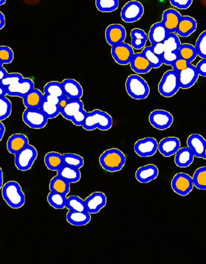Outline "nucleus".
Here are the masks:
<instances>
[{
    "mask_svg": "<svg viewBox=\"0 0 206 264\" xmlns=\"http://www.w3.org/2000/svg\"><path fill=\"white\" fill-rule=\"evenodd\" d=\"M144 7L141 3L130 1L123 6L121 11V18L127 23L139 21L144 14Z\"/></svg>",
    "mask_w": 206,
    "mask_h": 264,
    "instance_id": "obj_11",
    "label": "nucleus"
},
{
    "mask_svg": "<svg viewBox=\"0 0 206 264\" xmlns=\"http://www.w3.org/2000/svg\"><path fill=\"white\" fill-rule=\"evenodd\" d=\"M6 95H7V93H6L5 88L0 86V97H6Z\"/></svg>",
    "mask_w": 206,
    "mask_h": 264,
    "instance_id": "obj_55",
    "label": "nucleus"
},
{
    "mask_svg": "<svg viewBox=\"0 0 206 264\" xmlns=\"http://www.w3.org/2000/svg\"><path fill=\"white\" fill-rule=\"evenodd\" d=\"M163 44L164 53L161 56L162 62L164 65H172L179 58L178 52L182 45L179 36L176 33H169Z\"/></svg>",
    "mask_w": 206,
    "mask_h": 264,
    "instance_id": "obj_7",
    "label": "nucleus"
},
{
    "mask_svg": "<svg viewBox=\"0 0 206 264\" xmlns=\"http://www.w3.org/2000/svg\"><path fill=\"white\" fill-rule=\"evenodd\" d=\"M27 145H29V139L23 134H12L7 141V149L12 155H16Z\"/></svg>",
    "mask_w": 206,
    "mask_h": 264,
    "instance_id": "obj_24",
    "label": "nucleus"
},
{
    "mask_svg": "<svg viewBox=\"0 0 206 264\" xmlns=\"http://www.w3.org/2000/svg\"><path fill=\"white\" fill-rule=\"evenodd\" d=\"M12 113V102L7 97H0V122L6 120Z\"/></svg>",
    "mask_w": 206,
    "mask_h": 264,
    "instance_id": "obj_42",
    "label": "nucleus"
},
{
    "mask_svg": "<svg viewBox=\"0 0 206 264\" xmlns=\"http://www.w3.org/2000/svg\"><path fill=\"white\" fill-rule=\"evenodd\" d=\"M44 94L42 91L34 89L23 97V104L27 109H39Z\"/></svg>",
    "mask_w": 206,
    "mask_h": 264,
    "instance_id": "obj_30",
    "label": "nucleus"
},
{
    "mask_svg": "<svg viewBox=\"0 0 206 264\" xmlns=\"http://www.w3.org/2000/svg\"><path fill=\"white\" fill-rule=\"evenodd\" d=\"M64 165L80 169L83 167L84 160L82 157L73 153H65L62 155Z\"/></svg>",
    "mask_w": 206,
    "mask_h": 264,
    "instance_id": "obj_37",
    "label": "nucleus"
},
{
    "mask_svg": "<svg viewBox=\"0 0 206 264\" xmlns=\"http://www.w3.org/2000/svg\"><path fill=\"white\" fill-rule=\"evenodd\" d=\"M178 54H179L180 58L185 59L190 62L195 61L198 56L195 46L187 43L181 45Z\"/></svg>",
    "mask_w": 206,
    "mask_h": 264,
    "instance_id": "obj_36",
    "label": "nucleus"
},
{
    "mask_svg": "<svg viewBox=\"0 0 206 264\" xmlns=\"http://www.w3.org/2000/svg\"><path fill=\"white\" fill-rule=\"evenodd\" d=\"M111 55L118 64L127 65L132 60L134 55V50L129 44L122 43L112 46Z\"/></svg>",
    "mask_w": 206,
    "mask_h": 264,
    "instance_id": "obj_14",
    "label": "nucleus"
},
{
    "mask_svg": "<svg viewBox=\"0 0 206 264\" xmlns=\"http://www.w3.org/2000/svg\"><path fill=\"white\" fill-rule=\"evenodd\" d=\"M97 9L102 12H112L117 10L119 6L118 0H96Z\"/></svg>",
    "mask_w": 206,
    "mask_h": 264,
    "instance_id": "obj_40",
    "label": "nucleus"
},
{
    "mask_svg": "<svg viewBox=\"0 0 206 264\" xmlns=\"http://www.w3.org/2000/svg\"><path fill=\"white\" fill-rule=\"evenodd\" d=\"M44 97L39 109L49 119H55L60 114L58 103L62 98L56 94L50 93H43Z\"/></svg>",
    "mask_w": 206,
    "mask_h": 264,
    "instance_id": "obj_10",
    "label": "nucleus"
},
{
    "mask_svg": "<svg viewBox=\"0 0 206 264\" xmlns=\"http://www.w3.org/2000/svg\"><path fill=\"white\" fill-rule=\"evenodd\" d=\"M50 205L58 210L64 209L66 206L67 197L60 194L50 193L48 196Z\"/></svg>",
    "mask_w": 206,
    "mask_h": 264,
    "instance_id": "obj_38",
    "label": "nucleus"
},
{
    "mask_svg": "<svg viewBox=\"0 0 206 264\" xmlns=\"http://www.w3.org/2000/svg\"><path fill=\"white\" fill-rule=\"evenodd\" d=\"M57 176L68 183H76L80 180L81 173L79 169L64 165L57 171Z\"/></svg>",
    "mask_w": 206,
    "mask_h": 264,
    "instance_id": "obj_31",
    "label": "nucleus"
},
{
    "mask_svg": "<svg viewBox=\"0 0 206 264\" xmlns=\"http://www.w3.org/2000/svg\"><path fill=\"white\" fill-rule=\"evenodd\" d=\"M5 133V126L4 124L2 123V122H0V141L3 140V136H4V134Z\"/></svg>",
    "mask_w": 206,
    "mask_h": 264,
    "instance_id": "obj_54",
    "label": "nucleus"
},
{
    "mask_svg": "<svg viewBox=\"0 0 206 264\" xmlns=\"http://www.w3.org/2000/svg\"><path fill=\"white\" fill-rule=\"evenodd\" d=\"M131 37L132 40H142L145 42H147L148 40V34L145 33L144 30L139 29V28H135L131 30Z\"/></svg>",
    "mask_w": 206,
    "mask_h": 264,
    "instance_id": "obj_46",
    "label": "nucleus"
},
{
    "mask_svg": "<svg viewBox=\"0 0 206 264\" xmlns=\"http://www.w3.org/2000/svg\"><path fill=\"white\" fill-rule=\"evenodd\" d=\"M171 187L175 193L185 197L193 190L192 178L186 173H178L172 180Z\"/></svg>",
    "mask_w": 206,
    "mask_h": 264,
    "instance_id": "obj_12",
    "label": "nucleus"
},
{
    "mask_svg": "<svg viewBox=\"0 0 206 264\" xmlns=\"http://www.w3.org/2000/svg\"><path fill=\"white\" fill-rule=\"evenodd\" d=\"M194 155L188 147L180 148L175 156V163L179 168H187L192 164Z\"/></svg>",
    "mask_w": 206,
    "mask_h": 264,
    "instance_id": "obj_29",
    "label": "nucleus"
},
{
    "mask_svg": "<svg viewBox=\"0 0 206 264\" xmlns=\"http://www.w3.org/2000/svg\"><path fill=\"white\" fill-rule=\"evenodd\" d=\"M2 188L3 199L11 208L20 209L24 205L26 197L18 182L9 181Z\"/></svg>",
    "mask_w": 206,
    "mask_h": 264,
    "instance_id": "obj_3",
    "label": "nucleus"
},
{
    "mask_svg": "<svg viewBox=\"0 0 206 264\" xmlns=\"http://www.w3.org/2000/svg\"><path fill=\"white\" fill-rule=\"evenodd\" d=\"M3 186V171L1 168H0V190Z\"/></svg>",
    "mask_w": 206,
    "mask_h": 264,
    "instance_id": "obj_56",
    "label": "nucleus"
},
{
    "mask_svg": "<svg viewBox=\"0 0 206 264\" xmlns=\"http://www.w3.org/2000/svg\"><path fill=\"white\" fill-rule=\"evenodd\" d=\"M99 163L105 171L110 172L120 171L126 163V157L117 148L106 150L99 157Z\"/></svg>",
    "mask_w": 206,
    "mask_h": 264,
    "instance_id": "obj_4",
    "label": "nucleus"
},
{
    "mask_svg": "<svg viewBox=\"0 0 206 264\" xmlns=\"http://www.w3.org/2000/svg\"><path fill=\"white\" fill-rule=\"evenodd\" d=\"M3 67V64L1 62H0V68Z\"/></svg>",
    "mask_w": 206,
    "mask_h": 264,
    "instance_id": "obj_59",
    "label": "nucleus"
},
{
    "mask_svg": "<svg viewBox=\"0 0 206 264\" xmlns=\"http://www.w3.org/2000/svg\"><path fill=\"white\" fill-rule=\"evenodd\" d=\"M187 144L193 155L197 158H202L206 152V141L203 137L198 134L190 135L187 138Z\"/></svg>",
    "mask_w": 206,
    "mask_h": 264,
    "instance_id": "obj_23",
    "label": "nucleus"
},
{
    "mask_svg": "<svg viewBox=\"0 0 206 264\" xmlns=\"http://www.w3.org/2000/svg\"><path fill=\"white\" fill-rule=\"evenodd\" d=\"M67 221L74 226H84L88 224L91 221L92 216L89 212L68 211L66 216Z\"/></svg>",
    "mask_w": 206,
    "mask_h": 264,
    "instance_id": "obj_32",
    "label": "nucleus"
},
{
    "mask_svg": "<svg viewBox=\"0 0 206 264\" xmlns=\"http://www.w3.org/2000/svg\"><path fill=\"white\" fill-rule=\"evenodd\" d=\"M197 28V23L194 18L190 16H183L180 19L176 33L178 36L188 37L195 32Z\"/></svg>",
    "mask_w": 206,
    "mask_h": 264,
    "instance_id": "obj_26",
    "label": "nucleus"
},
{
    "mask_svg": "<svg viewBox=\"0 0 206 264\" xmlns=\"http://www.w3.org/2000/svg\"><path fill=\"white\" fill-rule=\"evenodd\" d=\"M206 32L205 30L199 34L195 43V48L197 55L202 59L206 58Z\"/></svg>",
    "mask_w": 206,
    "mask_h": 264,
    "instance_id": "obj_43",
    "label": "nucleus"
},
{
    "mask_svg": "<svg viewBox=\"0 0 206 264\" xmlns=\"http://www.w3.org/2000/svg\"><path fill=\"white\" fill-rule=\"evenodd\" d=\"M126 87L128 94L134 99H145L150 93L147 82L138 74H131L128 77Z\"/></svg>",
    "mask_w": 206,
    "mask_h": 264,
    "instance_id": "obj_6",
    "label": "nucleus"
},
{
    "mask_svg": "<svg viewBox=\"0 0 206 264\" xmlns=\"http://www.w3.org/2000/svg\"><path fill=\"white\" fill-rule=\"evenodd\" d=\"M202 158H203L204 160L206 159L205 152L203 154V155H202Z\"/></svg>",
    "mask_w": 206,
    "mask_h": 264,
    "instance_id": "obj_58",
    "label": "nucleus"
},
{
    "mask_svg": "<svg viewBox=\"0 0 206 264\" xmlns=\"http://www.w3.org/2000/svg\"><path fill=\"white\" fill-rule=\"evenodd\" d=\"M49 188L52 193L66 196L70 191V183L56 175L50 182Z\"/></svg>",
    "mask_w": 206,
    "mask_h": 264,
    "instance_id": "obj_33",
    "label": "nucleus"
},
{
    "mask_svg": "<svg viewBox=\"0 0 206 264\" xmlns=\"http://www.w3.org/2000/svg\"><path fill=\"white\" fill-rule=\"evenodd\" d=\"M169 34L168 31L161 22L152 25L148 35L150 43L153 44L163 43Z\"/></svg>",
    "mask_w": 206,
    "mask_h": 264,
    "instance_id": "obj_28",
    "label": "nucleus"
},
{
    "mask_svg": "<svg viewBox=\"0 0 206 264\" xmlns=\"http://www.w3.org/2000/svg\"><path fill=\"white\" fill-rule=\"evenodd\" d=\"M48 118L39 109H27L23 113L25 124L32 129H42L48 123Z\"/></svg>",
    "mask_w": 206,
    "mask_h": 264,
    "instance_id": "obj_13",
    "label": "nucleus"
},
{
    "mask_svg": "<svg viewBox=\"0 0 206 264\" xmlns=\"http://www.w3.org/2000/svg\"><path fill=\"white\" fill-rule=\"evenodd\" d=\"M177 73L173 70L165 72L158 86V90L161 96L171 97L176 95L180 90Z\"/></svg>",
    "mask_w": 206,
    "mask_h": 264,
    "instance_id": "obj_8",
    "label": "nucleus"
},
{
    "mask_svg": "<svg viewBox=\"0 0 206 264\" xmlns=\"http://www.w3.org/2000/svg\"><path fill=\"white\" fill-rule=\"evenodd\" d=\"M159 174L157 166L152 164L142 166L136 172L137 180L141 183H148L155 180Z\"/></svg>",
    "mask_w": 206,
    "mask_h": 264,
    "instance_id": "obj_25",
    "label": "nucleus"
},
{
    "mask_svg": "<svg viewBox=\"0 0 206 264\" xmlns=\"http://www.w3.org/2000/svg\"><path fill=\"white\" fill-rule=\"evenodd\" d=\"M6 2V0H0V6L5 5Z\"/></svg>",
    "mask_w": 206,
    "mask_h": 264,
    "instance_id": "obj_57",
    "label": "nucleus"
},
{
    "mask_svg": "<svg viewBox=\"0 0 206 264\" xmlns=\"http://www.w3.org/2000/svg\"><path fill=\"white\" fill-rule=\"evenodd\" d=\"M130 66L132 70L137 74H146L152 70V66L142 53L134 54Z\"/></svg>",
    "mask_w": 206,
    "mask_h": 264,
    "instance_id": "obj_27",
    "label": "nucleus"
},
{
    "mask_svg": "<svg viewBox=\"0 0 206 264\" xmlns=\"http://www.w3.org/2000/svg\"><path fill=\"white\" fill-rule=\"evenodd\" d=\"M0 86L5 88L7 95L20 98H23L35 89V83L32 80L24 78L19 73H8L7 76L0 82Z\"/></svg>",
    "mask_w": 206,
    "mask_h": 264,
    "instance_id": "obj_1",
    "label": "nucleus"
},
{
    "mask_svg": "<svg viewBox=\"0 0 206 264\" xmlns=\"http://www.w3.org/2000/svg\"><path fill=\"white\" fill-rule=\"evenodd\" d=\"M180 146V140L177 137H168L160 140L158 144V149L164 157H170L176 155Z\"/></svg>",
    "mask_w": 206,
    "mask_h": 264,
    "instance_id": "obj_21",
    "label": "nucleus"
},
{
    "mask_svg": "<svg viewBox=\"0 0 206 264\" xmlns=\"http://www.w3.org/2000/svg\"><path fill=\"white\" fill-rule=\"evenodd\" d=\"M8 74V72L7 70H6L5 68H0V82H1L6 76H7Z\"/></svg>",
    "mask_w": 206,
    "mask_h": 264,
    "instance_id": "obj_53",
    "label": "nucleus"
},
{
    "mask_svg": "<svg viewBox=\"0 0 206 264\" xmlns=\"http://www.w3.org/2000/svg\"><path fill=\"white\" fill-rule=\"evenodd\" d=\"M192 181L193 186L199 190H206V168L205 166L196 169L193 174Z\"/></svg>",
    "mask_w": 206,
    "mask_h": 264,
    "instance_id": "obj_39",
    "label": "nucleus"
},
{
    "mask_svg": "<svg viewBox=\"0 0 206 264\" xmlns=\"http://www.w3.org/2000/svg\"><path fill=\"white\" fill-rule=\"evenodd\" d=\"M112 122L111 116L107 112L96 109L87 112L82 126L87 131H93L96 128L101 131H108L111 128Z\"/></svg>",
    "mask_w": 206,
    "mask_h": 264,
    "instance_id": "obj_2",
    "label": "nucleus"
},
{
    "mask_svg": "<svg viewBox=\"0 0 206 264\" xmlns=\"http://www.w3.org/2000/svg\"><path fill=\"white\" fill-rule=\"evenodd\" d=\"M62 117L77 127L82 126L87 112L84 109V103L80 99H70L66 106L61 111Z\"/></svg>",
    "mask_w": 206,
    "mask_h": 264,
    "instance_id": "obj_5",
    "label": "nucleus"
},
{
    "mask_svg": "<svg viewBox=\"0 0 206 264\" xmlns=\"http://www.w3.org/2000/svg\"><path fill=\"white\" fill-rule=\"evenodd\" d=\"M196 71L199 75L202 77L206 76V59H202L195 66Z\"/></svg>",
    "mask_w": 206,
    "mask_h": 264,
    "instance_id": "obj_49",
    "label": "nucleus"
},
{
    "mask_svg": "<svg viewBox=\"0 0 206 264\" xmlns=\"http://www.w3.org/2000/svg\"><path fill=\"white\" fill-rule=\"evenodd\" d=\"M46 167L52 171H58L64 165L61 154L52 152L46 154L45 157Z\"/></svg>",
    "mask_w": 206,
    "mask_h": 264,
    "instance_id": "obj_34",
    "label": "nucleus"
},
{
    "mask_svg": "<svg viewBox=\"0 0 206 264\" xmlns=\"http://www.w3.org/2000/svg\"><path fill=\"white\" fill-rule=\"evenodd\" d=\"M6 25V18L4 14L0 12V30L3 29Z\"/></svg>",
    "mask_w": 206,
    "mask_h": 264,
    "instance_id": "obj_52",
    "label": "nucleus"
},
{
    "mask_svg": "<svg viewBox=\"0 0 206 264\" xmlns=\"http://www.w3.org/2000/svg\"><path fill=\"white\" fill-rule=\"evenodd\" d=\"M37 157L35 147L27 145L20 152L15 155V165L21 171H27L32 167Z\"/></svg>",
    "mask_w": 206,
    "mask_h": 264,
    "instance_id": "obj_9",
    "label": "nucleus"
},
{
    "mask_svg": "<svg viewBox=\"0 0 206 264\" xmlns=\"http://www.w3.org/2000/svg\"><path fill=\"white\" fill-rule=\"evenodd\" d=\"M151 49L152 52L154 53L155 55L161 57L164 53V47L163 43L153 44L151 45Z\"/></svg>",
    "mask_w": 206,
    "mask_h": 264,
    "instance_id": "obj_48",
    "label": "nucleus"
},
{
    "mask_svg": "<svg viewBox=\"0 0 206 264\" xmlns=\"http://www.w3.org/2000/svg\"><path fill=\"white\" fill-rule=\"evenodd\" d=\"M179 83L181 89H189L194 86L199 78L195 66L190 64L188 67L177 73Z\"/></svg>",
    "mask_w": 206,
    "mask_h": 264,
    "instance_id": "obj_19",
    "label": "nucleus"
},
{
    "mask_svg": "<svg viewBox=\"0 0 206 264\" xmlns=\"http://www.w3.org/2000/svg\"><path fill=\"white\" fill-rule=\"evenodd\" d=\"M146 42L142 40H131V47H133V49L140 50L146 46Z\"/></svg>",
    "mask_w": 206,
    "mask_h": 264,
    "instance_id": "obj_50",
    "label": "nucleus"
},
{
    "mask_svg": "<svg viewBox=\"0 0 206 264\" xmlns=\"http://www.w3.org/2000/svg\"><path fill=\"white\" fill-rule=\"evenodd\" d=\"M69 211L84 212H87L85 202L79 197L71 196L67 198L66 206Z\"/></svg>",
    "mask_w": 206,
    "mask_h": 264,
    "instance_id": "obj_35",
    "label": "nucleus"
},
{
    "mask_svg": "<svg viewBox=\"0 0 206 264\" xmlns=\"http://www.w3.org/2000/svg\"><path fill=\"white\" fill-rule=\"evenodd\" d=\"M142 55L147 59L151 64L152 68H158L163 65L161 57L155 55L154 53L152 52L151 47L146 46L142 50Z\"/></svg>",
    "mask_w": 206,
    "mask_h": 264,
    "instance_id": "obj_41",
    "label": "nucleus"
},
{
    "mask_svg": "<svg viewBox=\"0 0 206 264\" xmlns=\"http://www.w3.org/2000/svg\"><path fill=\"white\" fill-rule=\"evenodd\" d=\"M150 124L158 130H165L170 128L174 122L173 116L163 109H155L149 116Z\"/></svg>",
    "mask_w": 206,
    "mask_h": 264,
    "instance_id": "obj_15",
    "label": "nucleus"
},
{
    "mask_svg": "<svg viewBox=\"0 0 206 264\" xmlns=\"http://www.w3.org/2000/svg\"><path fill=\"white\" fill-rule=\"evenodd\" d=\"M84 202L87 212L90 214H96L101 211L107 204V197L101 192H95L87 197Z\"/></svg>",
    "mask_w": 206,
    "mask_h": 264,
    "instance_id": "obj_18",
    "label": "nucleus"
},
{
    "mask_svg": "<svg viewBox=\"0 0 206 264\" xmlns=\"http://www.w3.org/2000/svg\"><path fill=\"white\" fill-rule=\"evenodd\" d=\"M69 99L66 96H65L64 97H62L60 100H59V102L58 103V106L59 109L61 110L63 109L65 106L67 105L68 101H69Z\"/></svg>",
    "mask_w": 206,
    "mask_h": 264,
    "instance_id": "obj_51",
    "label": "nucleus"
},
{
    "mask_svg": "<svg viewBox=\"0 0 206 264\" xmlns=\"http://www.w3.org/2000/svg\"><path fill=\"white\" fill-rule=\"evenodd\" d=\"M190 64H191V62L179 58L172 65V67H173V70L178 73L188 67Z\"/></svg>",
    "mask_w": 206,
    "mask_h": 264,
    "instance_id": "obj_45",
    "label": "nucleus"
},
{
    "mask_svg": "<svg viewBox=\"0 0 206 264\" xmlns=\"http://www.w3.org/2000/svg\"><path fill=\"white\" fill-rule=\"evenodd\" d=\"M171 4L179 9H188L192 4V0H171Z\"/></svg>",
    "mask_w": 206,
    "mask_h": 264,
    "instance_id": "obj_47",
    "label": "nucleus"
},
{
    "mask_svg": "<svg viewBox=\"0 0 206 264\" xmlns=\"http://www.w3.org/2000/svg\"><path fill=\"white\" fill-rule=\"evenodd\" d=\"M127 37V31L122 25L112 24L105 31V39L108 45L114 46L124 43Z\"/></svg>",
    "mask_w": 206,
    "mask_h": 264,
    "instance_id": "obj_17",
    "label": "nucleus"
},
{
    "mask_svg": "<svg viewBox=\"0 0 206 264\" xmlns=\"http://www.w3.org/2000/svg\"><path fill=\"white\" fill-rule=\"evenodd\" d=\"M14 52L10 47L0 46V62L3 64H9L14 60Z\"/></svg>",
    "mask_w": 206,
    "mask_h": 264,
    "instance_id": "obj_44",
    "label": "nucleus"
},
{
    "mask_svg": "<svg viewBox=\"0 0 206 264\" xmlns=\"http://www.w3.org/2000/svg\"><path fill=\"white\" fill-rule=\"evenodd\" d=\"M182 17L179 12L174 9H168L163 12L161 23L169 33H175Z\"/></svg>",
    "mask_w": 206,
    "mask_h": 264,
    "instance_id": "obj_20",
    "label": "nucleus"
},
{
    "mask_svg": "<svg viewBox=\"0 0 206 264\" xmlns=\"http://www.w3.org/2000/svg\"><path fill=\"white\" fill-rule=\"evenodd\" d=\"M65 96L69 99H80L83 96V89L79 83L73 79H65L61 83Z\"/></svg>",
    "mask_w": 206,
    "mask_h": 264,
    "instance_id": "obj_22",
    "label": "nucleus"
},
{
    "mask_svg": "<svg viewBox=\"0 0 206 264\" xmlns=\"http://www.w3.org/2000/svg\"><path fill=\"white\" fill-rule=\"evenodd\" d=\"M158 141L153 137H146L137 140L134 144V152L141 157L153 156L158 150Z\"/></svg>",
    "mask_w": 206,
    "mask_h": 264,
    "instance_id": "obj_16",
    "label": "nucleus"
}]
</instances>
